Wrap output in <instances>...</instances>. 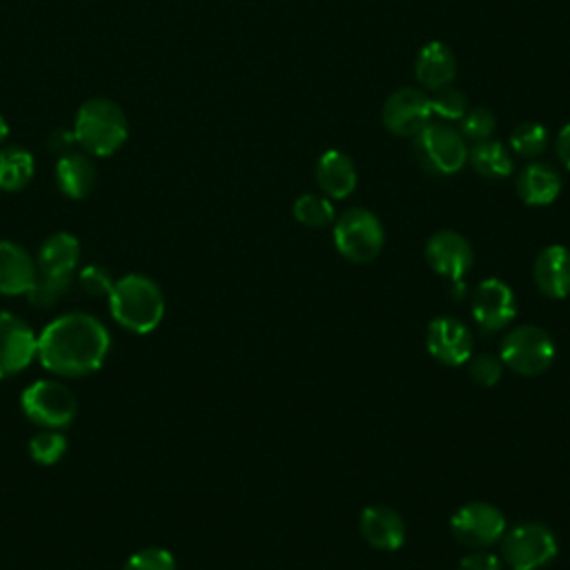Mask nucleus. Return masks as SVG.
<instances>
[{"label": "nucleus", "mask_w": 570, "mask_h": 570, "mask_svg": "<svg viewBox=\"0 0 570 570\" xmlns=\"http://www.w3.org/2000/svg\"><path fill=\"white\" fill-rule=\"evenodd\" d=\"M109 352L105 325L82 312L51 321L36 343L40 363L60 376H85L98 370Z\"/></svg>", "instance_id": "nucleus-1"}, {"label": "nucleus", "mask_w": 570, "mask_h": 570, "mask_svg": "<svg viewBox=\"0 0 570 570\" xmlns=\"http://www.w3.org/2000/svg\"><path fill=\"white\" fill-rule=\"evenodd\" d=\"M111 316L136 334L151 332L165 312L160 287L142 274H129L114 283L109 292Z\"/></svg>", "instance_id": "nucleus-2"}, {"label": "nucleus", "mask_w": 570, "mask_h": 570, "mask_svg": "<svg viewBox=\"0 0 570 570\" xmlns=\"http://www.w3.org/2000/svg\"><path fill=\"white\" fill-rule=\"evenodd\" d=\"M76 142L94 156H111L127 140V118L109 98L87 100L73 122Z\"/></svg>", "instance_id": "nucleus-3"}, {"label": "nucleus", "mask_w": 570, "mask_h": 570, "mask_svg": "<svg viewBox=\"0 0 570 570\" xmlns=\"http://www.w3.org/2000/svg\"><path fill=\"white\" fill-rule=\"evenodd\" d=\"M334 245L343 258L352 263H370L381 254L385 232L370 209L350 207L334 220Z\"/></svg>", "instance_id": "nucleus-4"}, {"label": "nucleus", "mask_w": 570, "mask_h": 570, "mask_svg": "<svg viewBox=\"0 0 570 570\" xmlns=\"http://www.w3.org/2000/svg\"><path fill=\"white\" fill-rule=\"evenodd\" d=\"M419 165L436 176L456 174L468 163V142L450 125L430 122L423 131L414 136L412 142Z\"/></svg>", "instance_id": "nucleus-5"}, {"label": "nucleus", "mask_w": 570, "mask_h": 570, "mask_svg": "<svg viewBox=\"0 0 570 570\" xmlns=\"http://www.w3.org/2000/svg\"><path fill=\"white\" fill-rule=\"evenodd\" d=\"M554 354V341L546 330L537 325H521L505 334L499 358L517 374L537 376L552 365Z\"/></svg>", "instance_id": "nucleus-6"}, {"label": "nucleus", "mask_w": 570, "mask_h": 570, "mask_svg": "<svg viewBox=\"0 0 570 570\" xmlns=\"http://www.w3.org/2000/svg\"><path fill=\"white\" fill-rule=\"evenodd\" d=\"M503 559L512 570H539L557 554V537L543 523H519L501 539Z\"/></svg>", "instance_id": "nucleus-7"}, {"label": "nucleus", "mask_w": 570, "mask_h": 570, "mask_svg": "<svg viewBox=\"0 0 570 570\" xmlns=\"http://www.w3.org/2000/svg\"><path fill=\"white\" fill-rule=\"evenodd\" d=\"M22 412L42 428H65L76 416V396L60 381H36L22 392Z\"/></svg>", "instance_id": "nucleus-8"}, {"label": "nucleus", "mask_w": 570, "mask_h": 570, "mask_svg": "<svg viewBox=\"0 0 570 570\" xmlns=\"http://www.w3.org/2000/svg\"><path fill=\"white\" fill-rule=\"evenodd\" d=\"M450 530L459 543L474 550H483L503 539L505 517L492 503L472 501L461 505L452 514Z\"/></svg>", "instance_id": "nucleus-9"}, {"label": "nucleus", "mask_w": 570, "mask_h": 570, "mask_svg": "<svg viewBox=\"0 0 570 570\" xmlns=\"http://www.w3.org/2000/svg\"><path fill=\"white\" fill-rule=\"evenodd\" d=\"M381 118L390 134L414 138L432 122L430 96L416 87H401L387 96Z\"/></svg>", "instance_id": "nucleus-10"}, {"label": "nucleus", "mask_w": 570, "mask_h": 570, "mask_svg": "<svg viewBox=\"0 0 570 570\" xmlns=\"http://www.w3.org/2000/svg\"><path fill=\"white\" fill-rule=\"evenodd\" d=\"M472 316L483 332H497L512 323L517 316V301L501 278H485L474 287Z\"/></svg>", "instance_id": "nucleus-11"}, {"label": "nucleus", "mask_w": 570, "mask_h": 570, "mask_svg": "<svg viewBox=\"0 0 570 570\" xmlns=\"http://www.w3.org/2000/svg\"><path fill=\"white\" fill-rule=\"evenodd\" d=\"M428 352L443 365H463L472 358L474 338L465 323L452 316H439L430 321L425 334Z\"/></svg>", "instance_id": "nucleus-12"}, {"label": "nucleus", "mask_w": 570, "mask_h": 570, "mask_svg": "<svg viewBox=\"0 0 570 570\" xmlns=\"http://www.w3.org/2000/svg\"><path fill=\"white\" fill-rule=\"evenodd\" d=\"M425 261L436 274L454 283H463V276L474 263V252L461 234L443 229L430 236L425 245Z\"/></svg>", "instance_id": "nucleus-13"}, {"label": "nucleus", "mask_w": 570, "mask_h": 570, "mask_svg": "<svg viewBox=\"0 0 570 570\" xmlns=\"http://www.w3.org/2000/svg\"><path fill=\"white\" fill-rule=\"evenodd\" d=\"M36 343L38 338L22 318L0 312V379L24 370L36 356Z\"/></svg>", "instance_id": "nucleus-14"}, {"label": "nucleus", "mask_w": 570, "mask_h": 570, "mask_svg": "<svg viewBox=\"0 0 570 570\" xmlns=\"http://www.w3.org/2000/svg\"><path fill=\"white\" fill-rule=\"evenodd\" d=\"M363 539L376 550H399L405 543V523L387 505H367L358 517Z\"/></svg>", "instance_id": "nucleus-15"}, {"label": "nucleus", "mask_w": 570, "mask_h": 570, "mask_svg": "<svg viewBox=\"0 0 570 570\" xmlns=\"http://www.w3.org/2000/svg\"><path fill=\"white\" fill-rule=\"evenodd\" d=\"M414 76L421 87L432 91L450 87L456 76V58L452 49L441 40H430L423 45L414 62Z\"/></svg>", "instance_id": "nucleus-16"}, {"label": "nucleus", "mask_w": 570, "mask_h": 570, "mask_svg": "<svg viewBox=\"0 0 570 570\" xmlns=\"http://www.w3.org/2000/svg\"><path fill=\"white\" fill-rule=\"evenodd\" d=\"M534 283L546 296L566 298L570 294V249L563 245L541 249L534 261Z\"/></svg>", "instance_id": "nucleus-17"}, {"label": "nucleus", "mask_w": 570, "mask_h": 570, "mask_svg": "<svg viewBox=\"0 0 570 570\" xmlns=\"http://www.w3.org/2000/svg\"><path fill=\"white\" fill-rule=\"evenodd\" d=\"M316 183L327 198H345L356 187V167L352 158L338 149H327L318 156L314 167Z\"/></svg>", "instance_id": "nucleus-18"}, {"label": "nucleus", "mask_w": 570, "mask_h": 570, "mask_svg": "<svg viewBox=\"0 0 570 570\" xmlns=\"http://www.w3.org/2000/svg\"><path fill=\"white\" fill-rule=\"evenodd\" d=\"M38 276L33 258L16 243L0 240V294H27Z\"/></svg>", "instance_id": "nucleus-19"}, {"label": "nucleus", "mask_w": 570, "mask_h": 570, "mask_svg": "<svg viewBox=\"0 0 570 570\" xmlns=\"http://www.w3.org/2000/svg\"><path fill=\"white\" fill-rule=\"evenodd\" d=\"M561 191V176L548 163H530L517 178V194L525 205L543 207L557 200Z\"/></svg>", "instance_id": "nucleus-20"}, {"label": "nucleus", "mask_w": 570, "mask_h": 570, "mask_svg": "<svg viewBox=\"0 0 570 570\" xmlns=\"http://www.w3.org/2000/svg\"><path fill=\"white\" fill-rule=\"evenodd\" d=\"M98 180V169L89 156L69 151L56 163V183L69 198H85Z\"/></svg>", "instance_id": "nucleus-21"}, {"label": "nucleus", "mask_w": 570, "mask_h": 570, "mask_svg": "<svg viewBox=\"0 0 570 570\" xmlns=\"http://www.w3.org/2000/svg\"><path fill=\"white\" fill-rule=\"evenodd\" d=\"M78 258H80L78 238L67 232H58L40 245L36 267H38V274L71 276L73 267L78 265Z\"/></svg>", "instance_id": "nucleus-22"}, {"label": "nucleus", "mask_w": 570, "mask_h": 570, "mask_svg": "<svg viewBox=\"0 0 570 570\" xmlns=\"http://www.w3.org/2000/svg\"><path fill=\"white\" fill-rule=\"evenodd\" d=\"M468 163L483 178H505L512 174V156L501 140H481L468 147Z\"/></svg>", "instance_id": "nucleus-23"}, {"label": "nucleus", "mask_w": 570, "mask_h": 570, "mask_svg": "<svg viewBox=\"0 0 570 570\" xmlns=\"http://www.w3.org/2000/svg\"><path fill=\"white\" fill-rule=\"evenodd\" d=\"M33 156L22 147H2L0 149V189L18 191L29 185L33 178Z\"/></svg>", "instance_id": "nucleus-24"}, {"label": "nucleus", "mask_w": 570, "mask_h": 570, "mask_svg": "<svg viewBox=\"0 0 570 570\" xmlns=\"http://www.w3.org/2000/svg\"><path fill=\"white\" fill-rule=\"evenodd\" d=\"M294 218L312 229H323L330 227L334 223V205L330 203L327 196H318V194H303L294 200Z\"/></svg>", "instance_id": "nucleus-25"}, {"label": "nucleus", "mask_w": 570, "mask_h": 570, "mask_svg": "<svg viewBox=\"0 0 570 570\" xmlns=\"http://www.w3.org/2000/svg\"><path fill=\"white\" fill-rule=\"evenodd\" d=\"M510 147L521 158H539L548 147V131L539 122H521L510 134Z\"/></svg>", "instance_id": "nucleus-26"}, {"label": "nucleus", "mask_w": 570, "mask_h": 570, "mask_svg": "<svg viewBox=\"0 0 570 570\" xmlns=\"http://www.w3.org/2000/svg\"><path fill=\"white\" fill-rule=\"evenodd\" d=\"M69 285H71V276L38 274L31 289L27 292V298L36 307H51L53 303H58L67 294Z\"/></svg>", "instance_id": "nucleus-27"}, {"label": "nucleus", "mask_w": 570, "mask_h": 570, "mask_svg": "<svg viewBox=\"0 0 570 570\" xmlns=\"http://www.w3.org/2000/svg\"><path fill=\"white\" fill-rule=\"evenodd\" d=\"M430 105H432V116H439L443 120H461L470 109L468 96L454 89L452 85L434 91V96L430 98Z\"/></svg>", "instance_id": "nucleus-28"}, {"label": "nucleus", "mask_w": 570, "mask_h": 570, "mask_svg": "<svg viewBox=\"0 0 570 570\" xmlns=\"http://www.w3.org/2000/svg\"><path fill=\"white\" fill-rule=\"evenodd\" d=\"M459 131L465 140H472V142H481V140H488L497 127V118L490 109L485 107H472L465 111V116L459 120Z\"/></svg>", "instance_id": "nucleus-29"}, {"label": "nucleus", "mask_w": 570, "mask_h": 570, "mask_svg": "<svg viewBox=\"0 0 570 570\" xmlns=\"http://www.w3.org/2000/svg\"><path fill=\"white\" fill-rule=\"evenodd\" d=\"M65 448H67V439L60 432H53V430L40 432L36 436H31V441H29L31 459L42 463V465L56 463L65 454Z\"/></svg>", "instance_id": "nucleus-30"}, {"label": "nucleus", "mask_w": 570, "mask_h": 570, "mask_svg": "<svg viewBox=\"0 0 570 570\" xmlns=\"http://www.w3.org/2000/svg\"><path fill=\"white\" fill-rule=\"evenodd\" d=\"M470 376L485 387H492L501 381L503 374V361L494 354H476L474 358H470V367H468Z\"/></svg>", "instance_id": "nucleus-31"}, {"label": "nucleus", "mask_w": 570, "mask_h": 570, "mask_svg": "<svg viewBox=\"0 0 570 570\" xmlns=\"http://www.w3.org/2000/svg\"><path fill=\"white\" fill-rule=\"evenodd\" d=\"M125 570H176V563L163 548H142L129 557Z\"/></svg>", "instance_id": "nucleus-32"}, {"label": "nucleus", "mask_w": 570, "mask_h": 570, "mask_svg": "<svg viewBox=\"0 0 570 570\" xmlns=\"http://www.w3.org/2000/svg\"><path fill=\"white\" fill-rule=\"evenodd\" d=\"M80 287L91 296H109L114 281L111 274L102 265H89L80 272Z\"/></svg>", "instance_id": "nucleus-33"}, {"label": "nucleus", "mask_w": 570, "mask_h": 570, "mask_svg": "<svg viewBox=\"0 0 570 570\" xmlns=\"http://www.w3.org/2000/svg\"><path fill=\"white\" fill-rule=\"evenodd\" d=\"M456 570H501V561L497 554L476 550V552L463 557Z\"/></svg>", "instance_id": "nucleus-34"}, {"label": "nucleus", "mask_w": 570, "mask_h": 570, "mask_svg": "<svg viewBox=\"0 0 570 570\" xmlns=\"http://www.w3.org/2000/svg\"><path fill=\"white\" fill-rule=\"evenodd\" d=\"M73 142H76L73 129H56V131L49 136V149H53V151H60L62 156L71 151Z\"/></svg>", "instance_id": "nucleus-35"}, {"label": "nucleus", "mask_w": 570, "mask_h": 570, "mask_svg": "<svg viewBox=\"0 0 570 570\" xmlns=\"http://www.w3.org/2000/svg\"><path fill=\"white\" fill-rule=\"evenodd\" d=\"M554 151H557V158L561 160V165L566 169H570V122L563 125V129L559 131L557 142H554Z\"/></svg>", "instance_id": "nucleus-36"}, {"label": "nucleus", "mask_w": 570, "mask_h": 570, "mask_svg": "<svg viewBox=\"0 0 570 570\" xmlns=\"http://www.w3.org/2000/svg\"><path fill=\"white\" fill-rule=\"evenodd\" d=\"M7 138H9V125H7V120L0 116V145H2Z\"/></svg>", "instance_id": "nucleus-37"}]
</instances>
